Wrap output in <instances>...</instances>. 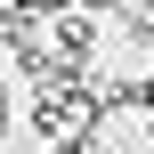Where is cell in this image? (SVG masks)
Listing matches in <instances>:
<instances>
[{"label": "cell", "mask_w": 154, "mask_h": 154, "mask_svg": "<svg viewBox=\"0 0 154 154\" xmlns=\"http://www.w3.org/2000/svg\"><path fill=\"white\" fill-rule=\"evenodd\" d=\"M81 89H89V106H97V122L106 130H122V122H146V97H138V73H81Z\"/></svg>", "instance_id": "6da1fadb"}, {"label": "cell", "mask_w": 154, "mask_h": 154, "mask_svg": "<svg viewBox=\"0 0 154 154\" xmlns=\"http://www.w3.org/2000/svg\"><path fill=\"white\" fill-rule=\"evenodd\" d=\"M97 24L106 16H89V8H57L49 16V49H65L73 65H97Z\"/></svg>", "instance_id": "7a4b0ae2"}, {"label": "cell", "mask_w": 154, "mask_h": 154, "mask_svg": "<svg viewBox=\"0 0 154 154\" xmlns=\"http://www.w3.org/2000/svg\"><path fill=\"white\" fill-rule=\"evenodd\" d=\"M114 32H122V49H154V0H122Z\"/></svg>", "instance_id": "3957f363"}, {"label": "cell", "mask_w": 154, "mask_h": 154, "mask_svg": "<svg viewBox=\"0 0 154 154\" xmlns=\"http://www.w3.org/2000/svg\"><path fill=\"white\" fill-rule=\"evenodd\" d=\"M106 146H114V130H106V122H89V130H73V138H57L49 154H106Z\"/></svg>", "instance_id": "277c9868"}, {"label": "cell", "mask_w": 154, "mask_h": 154, "mask_svg": "<svg viewBox=\"0 0 154 154\" xmlns=\"http://www.w3.org/2000/svg\"><path fill=\"white\" fill-rule=\"evenodd\" d=\"M138 97H146V122H154V65L138 73Z\"/></svg>", "instance_id": "5b68a950"}, {"label": "cell", "mask_w": 154, "mask_h": 154, "mask_svg": "<svg viewBox=\"0 0 154 154\" xmlns=\"http://www.w3.org/2000/svg\"><path fill=\"white\" fill-rule=\"evenodd\" d=\"M73 8H89V16H114V8H122V0H73Z\"/></svg>", "instance_id": "8992f818"}, {"label": "cell", "mask_w": 154, "mask_h": 154, "mask_svg": "<svg viewBox=\"0 0 154 154\" xmlns=\"http://www.w3.org/2000/svg\"><path fill=\"white\" fill-rule=\"evenodd\" d=\"M0 49H8V32H0Z\"/></svg>", "instance_id": "52a82bcc"}]
</instances>
